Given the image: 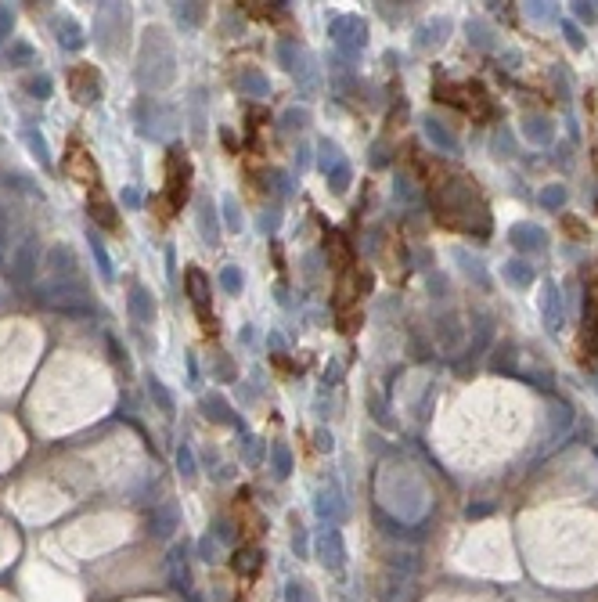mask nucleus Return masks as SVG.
I'll return each mask as SVG.
<instances>
[{
    "mask_svg": "<svg viewBox=\"0 0 598 602\" xmlns=\"http://www.w3.org/2000/svg\"><path fill=\"white\" fill-rule=\"evenodd\" d=\"M242 11H245V15H252V19H260V22H278V19H282L278 4H256V0H245Z\"/></svg>",
    "mask_w": 598,
    "mask_h": 602,
    "instance_id": "9b49d317",
    "label": "nucleus"
},
{
    "mask_svg": "<svg viewBox=\"0 0 598 602\" xmlns=\"http://www.w3.org/2000/svg\"><path fill=\"white\" fill-rule=\"evenodd\" d=\"M324 256H329V267H332L336 278L350 275V270L357 267V253H353V245H350V238L343 231H329V235H324Z\"/></svg>",
    "mask_w": 598,
    "mask_h": 602,
    "instance_id": "6e6552de",
    "label": "nucleus"
},
{
    "mask_svg": "<svg viewBox=\"0 0 598 602\" xmlns=\"http://www.w3.org/2000/svg\"><path fill=\"white\" fill-rule=\"evenodd\" d=\"M188 195H191V159L184 148H170L166 152V181H162L159 195H151V216L159 224H170L184 209Z\"/></svg>",
    "mask_w": 598,
    "mask_h": 602,
    "instance_id": "f03ea898",
    "label": "nucleus"
},
{
    "mask_svg": "<svg viewBox=\"0 0 598 602\" xmlns=\"http://www.w3.org/2000/svg\"><path fill=\"white\" fill-rule=\"evenodd\" d=\"M87 213H90V221H94L97 228H105V231H119V213H116L112 199H108L105 184H97V188L87 191Z\"/></svg>",
    "mask_w": 598,
    "mask_h": 602,
    "instance_id": "1a4fd4ad",
    "label": "nucleus"
},
{
    "mask_svg": "<svg viewBox=\"0 0 598 602\" xmlns=\"http://www.w3.org/2000/svg\"><path fill=\"white\" fill-rule=\"evenodd\" d=\"M437 101L458 108L465 112L472 123H486L494 116V105H491V94L479 80H465V83H437Z\"/></svg>",
    "mask_w": 598,
    "mask_h": 602,
    "instance_id": "7ed1b4c3",
    "label": "nucleus"
},
{
    "mask_svg": "<svg viewBox=\"0 0 598 602\" xmlns=\"http://www.w3.org/2000/svg\"><path fill=\"white\" fill-rule=\"evenodd\" d=\"M422 181H425V195H429L432 216H437L440 228L461 231V235L491 231V209H486V199L469 174L447 167L440 159H422Z\"/></svg>",
    "mask_w": 598,
    "mask_h": 602,
    "instance_id": "f257e3e1",
    "label": "nucleus"
},
{
    "mask_svg": "<svg viewBox=\"0 0 598 602\" xmlns=\"http://www.w3.org/2000/svg\"><path fill=\"white\" fill-rule=\"evenodd\" d=\"M577 354L584 364L598 361V263L587 275V292H584V324H580V339H577Z\"/></svg>",
    "mask_w": 598,
    "mask_h": 602,
    "instance_id": "20e7f679",
    "label": "nucleus"
},
{
    "mask_svg": "<svg viewBox=\"0 0 598 602\" xmlns=\"http://www.w3.org/2000/svg\"><path fill=\"white\" fill-rule=\"evenodd\" d=\"M184 289H188V300L195 307V317L202 324V336H216V314H213V292H209V278L202 275V267H188L184 270Z\"/></svg>",
    "mask_w": 598,
    "mask_h": 602,
    "instance_id": "39448f33",
    "label": "nucleus"
},
{
    "mask_svg": "<svg viewBox=\"0 0 598 602\" xmlns=\"http://www.w3.org/2000/svg\"><path fill=\"white\" fill-rule=\"evenodd\" d=\"M65 174H69V181H76L83 191H90V188H97L101 184V174H97V162H94V155H90V148L73 134L69 137V144H65Z\"/></svg>",
    "mask_w": 598,
    "mask_h": 602,
    "instance_id": "423d86ee",
    "label": "nucleus"
},
{
    "mask_svg": "<svg viewBox=\"0 0 598 602\" xmlns=\"http://www.w3.org/2000/svg\"><path fill=\"white\" fill-rule=\"evenodd\" d=\"M65 87H69L73 101L90 105V101L101 94V76H97V69H94V65L80 62V65H73V69L65 73Z\"/></svg>",
    "mask_w": 598,
    "mask_h": 602,
    "instance_id": "0eeeda50",
    "label": "nucleus"
},
{
    "mask_svg": "<svg viewBox=\"0 0 598 602\" xmlns=\"http://www.w3.org/2000/svg\"><path fill=\"white\" fill-rule=\"evenodd\" d=\"M559 228H562L573 242H584V238H587V228L577 221V216H570V213H566V216H559Z\"/></svg>",
    "mask_w": 598,
    "mask_h": 602,
    "instance_id": "f8f14e48",
    "label": "nucleus"
},
{
    "mask_svg": "<svg viewBox=\"0 0 598 602\" xmlns=\"http://www.w3.org/2000/svg\"><path fill=\"white\" fill-rule=\"evenodd\" d=\"M361 321H364V310H361V307L336 310V324H339L343 336H357V332H361Z\"/></svg>",
    "mask_w": 598,
    "mask_h": 602,
    "instance_id": "9d476101",
    "label": "nucleus"
}]
</instances>
